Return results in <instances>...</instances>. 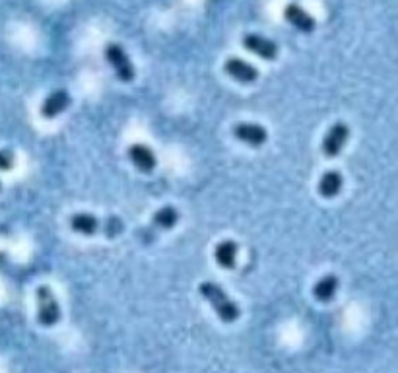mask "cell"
I'll return each instance as SVG.
<instances>
[{"label":"cell","instance_id":"obj_17","mask_svg":"<svg viewBox=\"0 0 398 373\" xmlns=\"http://www.w3.org/2000/svg\"><path fill=\"white\" fill-rule=\"evenodd\" d=\"M0 189H2V185H0Z\"/></svg>","mask_w":398,"mask_h":373},{"label":"cell","instance_id":"obj_15","mask_svg":"<svg viewBox=\"0 0 398 373\" xmlns=\"http://www.w3.org/2000/svg\"><path fill=\"white\" fill-rule=\"evenodd\" d=\"M179 222V212L175 206H164L154 214V224L162 230H171Z\"/></svg>","mask_w":398,"mask_h":373},{"label":"cell","instance_id":"obj_8","mask_svg":"<svg viewBox=\"0 0 398 373\" xmlns=\"http://www.w3.org/2000/svg\"><path fill=\"white\" fill-rule=\"evenodd\" d=\"M284 18L292 23L293 28H298L299 31H303V33H311L315 29V26H317L313 16L309 14V12H305L299 4H288V6L284 8Z\"/></svg>","mask_w":398,"mask_h":373},{"label":"cell","instance_id":"obj_5","mask_svg":"<svg viewBox=\"0 0 398 373\" xmlns=\"http://www.w3.org/2000/svg\"><path fill=\"white\" fill-rule=\"evenodd\" d=\"M243 47L264 61H274L278 57V45L258 33H247L243 37Z\"/></svg>","mask_w":398,"mask_h":373},{"label":"cell","instance_id":"obj_7","mask_svg":"<svg viewBox=\"0 0 398 373\" xmlns=\"http://www.w3.org/2000/svg\"><path fill=\"white\" fill-rule=\"evenodd\" d=\"M226 72H228L229 76L237 82H241V84H253L256 78H258V70H256L255 66L247 63V61H241V58L237 57H231L226 61Z\"/></svg>","mask_w":398,"mask_h":373},{"label":"cell","instance_id":"obj_6","mask_svg":"<svg viewBox=\"0 0 398 373\" xmlns=\"http://www.w3.org/2000/svg\"><path fill=\"white\" fill-rule=\"evenodd\" d=\"M234 135L237 140L249 144V146H263L268 138V132L261 125L255 122H239L234 127Z\"/></svg>","mask_w":398,"mask_h":373},{"label":"cell","instance_id":"obj_10","mask_svg":"<svg viewBox=\"0 0 398 373\" xmlns=\"http://www.w3.org/2000/svg\"><path fill=\"white\" fill-rule=\"evenodd\" d=\"M128 158H130V162L144 173L154 172V167H156L157 164L152 148L144 146V144H132V146L128 148Z\"/></svg>","mask_w":398,"mask_h":373},{"label":"cell","instance_id":"obj_16","mask_svg":"<svg viewBox=\"0 0 398 373\" xmlns=\"http://www.w3.org/2000/svg\"><path fill=\"white\" fill-rule=\"evenodd\" d=\"M14 165V152L0 150V172H8Z\"/></svg>","mask_w":398,"mask_h":373},{"label":"cell","instance_id":"obj_13","mask_svg":"<svg viewBox=\"0 0 398 373\" xmlns=\"http://www.w3.org/2000/svg\"><path fill=\"white\" fill-rule=\"evenodd\" d=\"M342 185H344V179H342L340 172H327L319 181V193L325 196V199H332L336 194L342 191Z\"/></svg>","mask_w":398,"mask_h":373},{"label":"cell","instance_id":"obj_14","mask_svg":"<svg viewBox=\"0 0 398 373\" xmlns=\"http://www.w3.org/2000/svg\"><path fill=\"white\" fill-rule=\"evenodd\" d=\"M336 290H338V278L335 274H327L315 284L313 295L319 302H330L336 295Z\"/></svg>","mask_w":398,"mask_h":373},{"label":"cell","instance_id":"obj_4","mask_svg":"<svg viewBox=\"0 0 398 373\" xmlns=\"http://www.w3.org/2000/svg\"><path fill=\"white\" fill-rule=\"evenodd\" d=\"M350 137V129L346 122H336L328 129L327 137H325V142H323V152L327 158H336L342 152V148L346 146Z\"/></svg>","mask_w":398,"mask_h":373},{"label":"cell","instance_id":"obj_9","mask_svg":"<svg viewBox=\"0 0 398 373\" xmlns=\"http://www.w3.org/2000/svg\"><path fill=\"white\" fill-rule=\"evenodd\" d=\"M68 105H70V95H68V92H66V90H55V92L47 95V100L43 101L41 115L45 117V119H55V117L61 115Z\"/></svg>","mask_w":398,"mask_h":373},{"label":"cell","instance_id":"obj_11","mask_svg":"<svg viewBox=\"0 0 398 373\" xmlns=\"http://www.w3.org/2000/svg\"><path fill=\"white\" fill-rule=\"evenodd\" d=\"M237 253H239L237 243L231 241V239H226V241L218 243L216 251H214V257H216V263L221 268H234L237 265Z\"/></svg>","mask_w":398,"mask_h":373},{"label":"cell","instance_id":"obj_1","mask_svg":"<svg viewBox=\"0 0 398 373\" xmlns=\"http://www.w3.org/2000/svg\"><path fill=\"white\" fill-rule=\"evenodd\" d=\"M199 292L202 294V298L212 305L216 315L220 317L224 323H235V321L239 319V315H241L239 305H237V303L224 292V288L218 286L216 282H210V280L202 282Z\"/></svg>","mask_w":398,"mask_h":373},{"label":"cell","instance_id":"obj_3","mask_svg":"<svg viewBox=\"0 0 398 373\" xmlns=\"http://www.w3.org/2000/svg\"><path fill=\"white\" fill-rule=\"evenodd\" d=\"M105 57L109 61V65L113 66L115 74H117V78L122 80V82H130V80H135V65L130 63V58L128 55L125 53L121 45L117 43H109L105 49Z\"/></svg>","mask_w":398,"mask_h":373},{"label":"cell","instance_id":"obj_12","mask_svg":"<svg viewBox=\"0 0 398 373\" xmlns=\"http://www.w3.org/2000/svg\"><path fill=\"white\" fill-rule=\"evenodd\" d=\"M72 230L82 236H93L95 231L100 230V220L90 212H78L70 218Z\"/></svg>","mask_w":398,"mask_h":373},{"label":"cell","instance_id":"obj_2","mask_svg":"<svg viewBox=\"0 0 398 373\" xmlns=\"http://www.w3.org/2000/svg\"><path fill=\"white\" fill-rule=\"evenodd\" d=\"M37 321L43 327H53L61 321V308L49 286L37 288Z\"/></svg>","mask_w":398,"mask_h":373}]
</instances>
